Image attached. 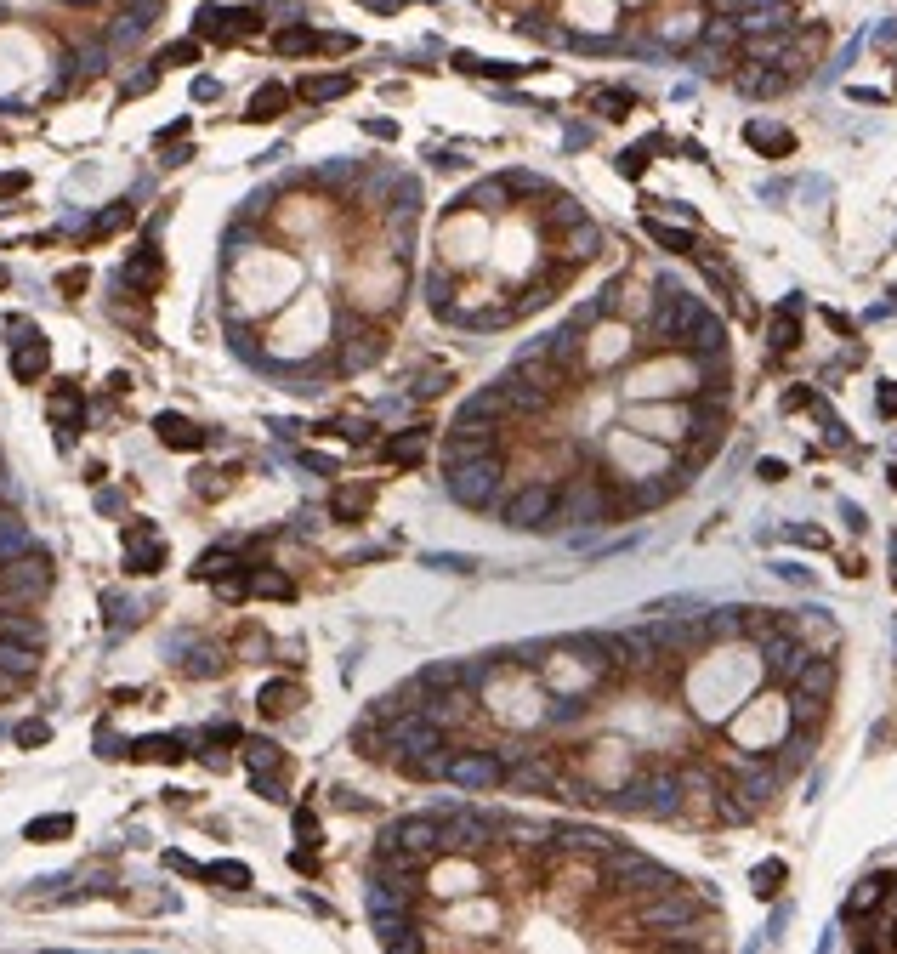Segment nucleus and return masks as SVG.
Masks as SVG:
<instances>
[{
    "mask_svg": "<svg viewBox=\"0 0 897 954\" xmlns=\"http://www.w3.org/2000/svg\"><path fill=\"white\" fill-rule=\"evenodd\" d=\"M23 551H35V540H29V529L18 523H0V563H12V557H23Z\"/></svg>",
    "mask_w": 897,
    "mask_h": 954,
    "instance_id": "obj_37",
    "label": "nucleus"
},
{
    "mask_svg": "<svg viewBox=\"0 0 897 954\" xmlns=\"http://www.w3.org/2000/svg\"><path fill=\"white\" fill-rule=\"evenodd\" d=\"M506 784L517 795H551V790H563V773H557V761H551V756L528 750V756L506 761Z\"/></svg>",
    "mask_w": 897,
    "mask_h": 954,
    "instance_id": "obj_11",
    "label": "nucleus"
},
{
    "mask_svg": "<svg viewBox=\"0 0 897 954\" xmlns=\"http://www.w3.org/2000/svg\"><path fill=\"white\" fill-rule=\"evenodd\" d=\"M381 455H387L392 466H415V460L426 455V426H409V432H398V438H392Z\"/></svg>",
    "mask_w": 897,
    "mask_h": 954,
    "instance_id": "obj_26",
    "label": "nucleus"
},
{
    "mask_svg": "<svg viewBox=\"0 0 897 954\" xmlns=\"http://www.w3.org/2000/svg\"><path fill=\"white\" fill-rule=\"evenodd\" d=\"M733 86L744 91V97H778V91L790 86V74H773L767 63H756V57H744L739 74H733Z\"/></svg>",
    "mask_w": 897,
    "mask_h": 954,
    "instance_id": "obj_20",
    "label": "nucleus"
},
{
    "mask_svg": "<svg viewBox=\"0 0 897 954\" xmlns=\"http://www.w3.org/2000/svg\"><path fill=\"white\" fill-rule=\"evenodd\" d=\"M52 591V557L46 551H23L12 563H0V608H29Z\"/></svg>",
    "mask_w": 897,
    "mask_h": 954,
    "instance_id": "obj_2",
    "label": "nucleus"
},
{
    "mask_svg": "<svg viewBox=\"0 0 897 954\" xmlns=\"http://www.w3.org/2000/svg\"><path fill=\"white\" fill-rule=\"evenodd\" d=\"M750 142L767 148V154H790V131H767V125H750Z\"/></svg>",
    "mask_w": 897,
    "mask_h": 954,
    "instance_id": "obj_49",
    "label": "nucleus"
},
{
    "mask_svg": "<svg viewBox=\"0 0 897 954\" xmlns=\"http://www.w3.org/2000/svg\"><path fill=\"white\" fill-rule=\"evenodd\" d=\"M347 86H352L347 74H330V80H307V86H301V97H313V103H324V97H341Z\"/></svg>",
    "mask_w": 897,
    "mask_h": 954,
    "instance_id": "obj_48",
    "label": "nucleus"
},
{
    "mask_svg": "<svg viewBox=\"0 0 897 954\" xmlns=\"http://www.w3.org/2000/svg\"><path fill=\"white\" fill-rule=\"evenodd\" d=\"M52 415H57V426H63V438H69V432H74V421H80V392H69V387H63V392L52 398Z\"/></svg>",
    "mask_w": 897,
    "mask_h": 954,
    "instance_id": "obj_45",
    "label": "nucleus"
},
{
    "mask_svg": "<svg viewBox=\"0 0 897 954\" xmlns=\"http://www.w3.org/2000/svg\"><path fill=\"white\" fill-rule=\"evenodd\" d=\"M500 835V818H483V813H449L443 818V847L449 852H477L489 847Z\"/></svg>",
    "mask_w": 897,
    "mask_h": 954,
    "instance_id": "obj_12",
    "label": "nucleus"
},
{
    "mask_svg": "<svg viewBox=\"0 0 897 954\" xmlns=\"http://www.w3.org/2000/svg\"><path fill=\"white\" fill-rule=\"evenodd\" d=\"M790 688H801V693H812V699H829V693H835V659H824V654H812V659H807V671L795 676Z\"/></svg>",
    "mask_w": 897,
    "mask_h": 954,
    "instance_id": "obj_24",
    "label": "nucleus"
},
{
    "mask_svg": "<svg viewBox=\"0 0 897 954\" xmlns=\"http://www.w3.org/2000/svg\"><path fill=\"white\" fill-rule=\"evenodd\" d=\"M704 631L716 636V642H733V636L744 631V614H739V608H722V614H710V619H704Z\"/></svg>",
    "mask_w": 897,
    "mask_h": 954,
    "instance_id": "obj_43",
    "label": "nucleus"
},
{
    "mask_svg": "<svg viewBox=\"0 0 897 954\" xmlns=\"http://www.w3.org/2000/svg\"><path fill=\"white\" fill-rule=\"evenodd\" d=\"M443 387H449V370H443V364H421V370L409 375V392H415V398H438Z\"/></svg>",
    "mask_w": 897,
    "mask_h": 954,
    "instance_id": "obj_35",
    "label": "nucleus"
},
{
    "mask_svg": "<svg viewBox=\"0 0 897 954\" xmlns=\"http://www.w3.org/2000/svg\"><path fill=\"white\" fill-rule=\"evenodd\" d=\"M370 920H409V886L375 881L370 886Z\"/></svg>",
    "mask_w": 897,
    "mask_h": 954,
    "instance_id": "obj_23",
    "label": "nucleus"
},
{
    "mask_svg": "<svg viewBox=\"0 0 897 954\" xmlns=\"http://www.w3.org/2000/svg\"><path fill=\"white\" fill-rule=\"evenodd\" d=\"M159 438L171 443V449H199L205 432H199L194 421H182V415H159Z\"/></svg>",
    "mask_w": 897,
    "mask_h": 954,
    "instance_id": "obj_30",
    "label": "nucleus"
},
{
    "mask_svg": "<svg viewBox=\"0 0 897 954\" xmlns=\"http://www.w3.org/2000/svg\"><path fill=\"white\" fill-rule=\"evenodd\" d=\"M506 199H511V177H489V182H477V188H472L466 205H477V211H500Z\"/></svg>",
    "mask_w": 897,
    "mask_h": 954,
    "instance_id": "obj_32",
    "label": "nucleus"
},
{
    "mask_svg": "<svg viewBox=\"0 0 897 954\" xmlns=\"http://www.w3.org/2000/svg\"><path fill=\"white\" fill-rule=\"evenodd\" d=\"M892 563H897V540H892Z\"/></svg>",
    "mask_w": 897,
    "mask_h": 954,
    "instance_id": "obj_63",
    "label": "nucleus"
},
{
    "mask_svg": "<svg viewBox=\"0 0 897 954\" xmlns=\"http://www.w3.org/2000/svg\"><path fill=\"white\" fill-rule=\"evenodd\" d=\"M228 568H233V551H211V557H199V580H228Z\"/></svg>",
    "mask_w": 897,
    "mask_h": 954,
    "instance_id": "obj_50",
    "label": "nucleus"
},
{
    "mask_svg": "<svg viewBox=\"0 0 897 954\" xmlns=\"http://www.w3.org/2000/svg\"><path fill=\"white\" fill-rule=\"evenodd\" d=\"M500 472H506V466H500V455L489 449V455H477V460H466V466L449 472V495H455L460 506L483 512V506L494 500V489H500Z\"/></svg>",
    "mask_w": 897,
    "mask_h": 954,
    "instance_id": "obj_4",
    "label": "nucleus"
},
{
    "mask_svg": "<svg viewBox=\"0 0 897 954\" xmlns=\"http://www.w3.org/2000/svg\"><path fill=\"white\" fill-rule=\"evenodd\" d=\"M511 381H528V387H540V392H551L557 398V387H563V364L546 353V341H534L517 364H511Z\"/></svg>",
    "mask_w": 897,
    "mask_h": 954,
    "instance_id": "obj_15",
    "label": "nucleus"
},
{
    "mask_svg": "<svg viewBox=\"0 0 897 954\" xmlns=\"http://www.w3.org/2000/svg\"><path fill=\"white\" fill-rule=\"evenodd\" d=\"M511 6H534V0H511Z\"/></svg>",
    "mask_w": 897,
    "mask_h": 954,
    "instance_id": "obj_62",
    "label": "nucleus"
},
{
    "mask_svg": "<svg viewBox=\"0 0 897 954\" xmlns=\"http://www.w3.org/2000/svg\"><path fill=\"white\" fill-rule=\"evenodd\" d=\"M642 228H648V239L653 245H665V250H676V256H693V233H682V228H670V222H642Z\"/></svg>",
    "mask_w": 897,
    "mask_h": 954,
    "instance_id": "obj_34",
    "label": "nucleus"
},
{
    "mask_svg": "<svg viewBox=\"0 0 897 954\" xmlns=\"http://www.w3.org/2000/svg\"><path fill=\"white\" fill-rule=\"evenodd\" d=\"M466 682H477V671H466V665H432V671L421 676V688H432V693H455V688H466Z\"/></svg>",
    "mask_w": 897,
    "mask_h": 954,
    "instance_id": "obj_31",
    "label": "nucleus"
},
{
    "mask_svg": "<svg viewBox=\"0 0 897 954\" xmlns=\"http://www.w3.org/2000/svg\"><path fill=\"white\" fill-rule=\"evenodd\" d=\"M699 307H704L699 296H665V301H659V307H653V318H648V324H653V336L665 341V347H682V330H687V318L699 313Z\"/></svg>",
    "mask_w": 897,
    "mask_h": 954,
    "instance_id": "obj_17",
    "label": "nucleus"
},
{
    "mask_svg": "<svg viewBox=\"0 0 897 954\" xmlns=\"http://www.w3.org/2000/svg\"><path fill=\"white\" fill-rule=\"evenodd\" d=\"M46 358H52V353H46V341H23V347H18V353H12V375H18V381H40V375H46Z\"/></svg>",
    "mask_w": 897,
    "mask_h": 954,
    "instance_id": "obj_27",
    "label": "nucleus"
},
{
    "mask_svg": "<svg viewBox=\"0 0 897 954\" xmlns=\"http://www.w3.org/2000/svg\"><path fill=\"white\" fill-rule=\"evenodd\" d=\"M69 830H74V818L52 813V818H35V824H29V841H57V835H69Z\"/></svg>",
    "mask_w": 897,
    "mask_h": 954,
    "instance_id": "obj_47",
    "label": "nucleus"
},
{
    "mask_svg": "<svg viewBox=\"0 0 897 954\" xmlns=\"http://www.w3.org/2000/svg\"><path fill=\"white\" fill-rule=\"evenodd\" d=\"M795 341H801V324H795V301H790V307H778V318H773V347L790 353Z\"/></svg>",
    "mask_w": 897,
    "mask_h": 954,
    "instance_id": "obj_41",
    "label": "nucleus"
},
{
    "mask_svg": "<svg viewBox=\"0 0 897 954\" xmlns=\"http://www.w3.org/2000/svg\"><path fill=\"white\" fill-rule=\"evenodd\" d=\"M597 250H602V228L580 216V222H574V228L563 233V256H568V262H591Z\"/></svg>",
    "mask_w": 897,
    "mask_h": 954,
    "instance_id": "obj_25",
    "label": "nucleus"
},
{
    "mask_svg": "<svg viewBox=\"0 0 897 954\" xmlns=\"http://www.w3.org/2000/svg\"><path fill=\"white\" fill-rule=\"evenodd\" d=\"M159 563H165L159 534L148 529V523H131V529H125V568H131V574H154Z\"/></svg>",
    "mask_w": 897,
    "mask_h": 954,
    "instance_id": "obj_18",
    "label": "nucleus"
},
{
    "mask_svg": "<svg viewBox=\"0 0 897 954\" xmlns=\"http://www.w3.org/2000/svg\"><path fill=\"white\" fill-rule=\"evenodd\" d=\"M511 415V398L506 387H477L466 404H460V421H506Z\"/></svg>",
    "mask_w": 897,
    "mask_h": 954,
    "instance_id": "obj_22",
    "label": "nucleus"
},
{
    "mask_svg": "<svg viewBox=\"0 0 897 954\" xmlns=\"http://www.w3.org/2000/svg\"><path fill=\"white\" fill-rule=\"evenodd\" d=\"M387 744L398 756H438L443 750V722H432L426 710H404L387 722Z\"/></svg>",
    "mask_w": 897,
    "mask_h": 954,
    "instance_id": "obj_5",
    "label": "nucleus"
},
{
    "mask_svg": "<svg viewBox=\"0 0 897 954\" xmlns=\"http://www.w3.org/2000/svg\"><path fill=\"white\" fill-rule=\"evenodd\" d=\"M614 807L619 813H642V818H676L682 813V773L676 767H648V773H636L614 795Z\"/></svg>",
    "mask_w": 897,
    "mask_h": 954,
    "instance_id": "obj_1",
    "label": "nucleus"
},
{
    "mask_svg": "<svg viewBox=\"0 0 897 954\" xmlns=\"http://www.w3.org/2000/svg\"><path fill=\"white\" fill-rule=\"evenodd\" d=\"M494 438H500V421H455V432H449V443H443V472H455V466H466V460L489 455Z\"/></svg>",
    "mask_w": 897,
    "mask_h": 954,
    "instance_id": "obj_9",
    "label": "nucleus"
},
{
    "mask_svg": "<svg viewBox=\"0 0 897 954\" xmlns=\"http://www.w3.org/2000/svg\"><path fill=\"white\" fill-rule=\"evenodd\" d=\"M557 517H563V523H597V517H608V489L591 483V477H580V483L557 500Z\"/></svg>",
    "mask_w": 897,
    "mask_h": 954,
    "instance_id": "obj_16",
    "label": "nucleus"
},
{
    "mask_svg": "<svg viewBox=\"0 0 897 954\" xmlns=\"http://www.w3.org/2000/svg\"><path fill=\"white\" fill-rule=\"evenodd\" d=\"M443 778H449L455 790L483 795V790H500V784H506V761H500V756H489V750H460V756H449Z\"/></svg>",
    "mask_w": 897,
    "mask_h": 954,
    "instance_id": "obj_6",
    "label": "nucleus"
},
{
    "mask_svg": "<svg viewBox=\"0 0 897 954\" xmlns=\"http://www.w3.org/2000/svg\"><path fill=\"white\" fill-rule=\"evenodd\" d=\"M546 222L551 228H574V222H580V205H574V199H551V211H546Z\"/></svg>",
    "mask_w": 897,
    "mask_h": 954,
    "instance_id": "obj_51",
    "label": "nucleus"
},
{
    "mask_svg": "<svg viewBox=\"0 0 897 954\" xmlns=\"http://www.w3.org/2000/svg\"><path fill=\"white\" fill-rule=\"evenodd\" d=\"M824 46H829V35L818 29V23H807L801 35H784V52H778V69L790 74V80H801V74L824 57Z\"/></svg>",
    "mask_w": 897,
    "mask_h": 954,
    "instance_id": "obj_14",
    "label": "nucleus"
},
{
    "mask_svg": "<svg viewBox=\"0 0 897 954\" xmlns=\"http://www.w3.org/2000/svg\"><path fill=\"white\" fill-rule=\"evenodd\" d=\"M273 46H279V52H307V46H313V35H307V29H284Z\"/></svg>",
    "mask_w": 897,
    "mask_h": 954,
    "instance_id": "obj_57",
    "label": "nucleus"
},
{
    "mask_svg": "<svg viewBox=\"0 0 897 954\" xmlns=\"http://www.w3.org/2000/svg\"><path fill=\"white\" fill-rule=\"evenodd\" d=\"M790 722H795V727H818V722H824V699H812V693L790 688Z\"/></svg>",
    "mask_w": 897,
    "mask_h": 954,
    "instance_id": "obj_36",
    "label": "nucleus"
},
{
    "mask_svg": "<svg viewBox=\"0 0 897 954\" xmlns=\"http://www.w3.org/2000/svg\"><path fill=\"white\" fill-rule=\"evenodd\" d=\"M886 892H892V875H869V881H858V892L846 898V915H869Z\"/></svg>",
    "mask_w": 897,
    "mask_h": 954,
    "instance_id": "obj_29",
    "label": "nucleus"
},
{
    "mask_svg": "<svg viewBox=\"0 0 897 954\" xmlns=\"http://www.w3.org/2000/svg\"><path fill=\"white\" fill-rule=\"evenodd\" d=\"M642 165H648V159H642V148H631V154H619V171H625V177H642Z\"/></svg>",
    "mask_w": 897,
    "mask_h": 954,
    "instance_id": "obj_58",
    "label": "nucleus"
},
{
    "mask_svg": "<svg viewBox=\"0 0 897 954\" xmlns=\"http://www.w3.org/2000/svg\"><path fill=\"white\" fill-rule=\"evenodd\" d=\"M18 744H46V722H23L18 727Z\"/></svg>",
    "mask_w": 897,
    "mask_h": 954,
    "instance_id": "obj_59",
    "label": "nucleus"
},
{
    "mask_svg": "<svg viewBox=\"0 0 897 954\" xmlns=\"http://www.w3.org/2000/svg\"><path fill=\"white\" fill-rule=\"evenodd\" d=\"M284 103H290V91L284 86H262L256 97H250V120H279Z\"/></svg>",
    "mask_w": 897,
    "mask_h": 954,
    "instance_id": "obj_39",
    "label": "nucleus"
},
{
    "mask_svg": "<svg viewBox=\"0 0 897 954\" xmlns=\"http://www.w3.org/2000/svg\"><path fill=\"white\" fill-rule=\"evenodd\" d=\"M125 284H131V290H154V284H159V256H154V250H142L137 262L125 267Z\"/></svg>",
    "mask_w": 897,
    "mask_h": 954,
    "instance_id": "obj_40",
    "label": "nucleus"
},
{
    "mask_svg": "<svg viewBox=\"0 0 897 954\" xmlns=\"http://www.w3.org/2000/svg\"><path fill=\"white\" fill-rule=\"evenodd\" d=\"M381 847H398V852H415V858H432V852H443V818H398L387 835H381Z\"/></svg>",
    "mask_w": 897,
    "mask_h": 954,
    "instance_id": "obj_10",
    "label": "nucleus"
},
{
    "mask_svg": "<svg viewBox=\"0 0 897 954\" xmlns=\"http://www.w3.org/2000/svg\"><path fill=\"white\" fill-rule=\"evenodd\" d=\"M262 710H267V716L296 710V688H290V682H267V688H262Z\"/></svg>",
    "mask_w": 897,
    "mask_h": 954,
    "instance_id": "obj_44",
    "label": "nucleus"
},
{
    "mask_svg": "<svg viewBox=\"0 0 897 954\" xmlns=\"http://www.w3.org/2000/svg\"><path fill=\"white\" fill-rule=\"evenodd\" d=\"M131 756H137V761H176V756H182V744H176V739H137V744H131Z\"/></svg>",
    "mask_w": 897,
    "mask_h": 954,
    "instance_id": "obj_42",
    "label": "nucleus"
},
{
    "mask_svg": "<svg viewBox=\"0 0 897 954\" xmlns=\"http://www.w3.org/2000/svg\"><path fill=\"white\" fill-rule=\"evenodd\" d=\"M807 659H812V648L801 642V631H795L790 619H778L773 631L761 636V665H767L773 682H795V676L807 671Z\"/></svg>",
    "mask_w": 897,
    "mask_h": 954,
    "instance_id": "obj_3",
    "label": "nucleus"
},
{
    "mask_svg": "<svg viewBox=\"0 0 897 954\" xmlns=\"http://www.w3.org/2000/svg\"><path fill=\"white\" fill-rule=\"evenodd\" d=\"M205 875H211V881H222V886H250V869H245V864H211Z\"/></svg>",
    "mask_w": 897,
    "mask_h": 954,
    "instance_id": "obj_52",
    "label": "nucleus"
},
{
    "mask_svg": "<svg viewBox=\"0 0 897 954\" xmlns=\"http://www.w3.org/2000/svg\"><path fill=\"white\" fill-rule=\"evenodd\" d=\"M245 767H250V773H279V767H284L279 744H267V739H245Z\"/></svg>",
    "mask_w": 897,
    "mask_h": 954,
    "instance_id": "obj_33",
    "label": "nucleus"
},
{
    "mask_svg": "<svg viewBox=\"0 0 897 954\" xmlns=\"http://www.w3.org/2000/svg\"><path fill=\"white\" fill-rule=\"evenodd\" d=\"M188 671H194V676H216V671H222V654H211V648H199V654L188 659Z\"/></svg>",
    "mask_w": 897,
    "mask_h": 954,
    "instance_id": "obj_56",
    "label": "nucleus"
},
{
    "mask_svg": "<svg viewBox=\"0 0 897 954\" xmlns=\"http://www.w3.org/2000/svg\"><path fill=\"white\" fill-rule=\"evenodd\" d=\"M682 347H687V353H699V358H704V353H722V347H727V324L710 313V307H699V313L687 318Z\"/></svg>",
    "mask_w": 897,
    "mask_h": 954,
    "instance_id": "obj_19",
    "label": "nucleus"
},
{
    "mask_svg": "<svg viewBox=\"0 0 897 954\" xmlns=\"http://www.w3.org/2000/svg\"><path fill=\"white\" fill-rule=\"evenodd\" d=\"M364 506H370V489H341V495L330 500L335 523H358V517H364Z\"/></svg>",
    "mask_w": 897,
    "mask_h": 954,
    "instance_id": "obj_38",
    "label": "nucleus"
},
{
    "mask_svg": "<svg viewBox=\"0 0 897 954\" xmlns=\"http://www.w3.org/2000/svg\"><path fill=\"white\" fill-rule=\"evenodd\" d=\"M375 353H381V336H352V341H347V358H341V364H347V370H364Z\"/></svg>",
    "mask_w": 897,
    "mask_h": 954,
    "instance_id": "obj_46",
    "label": "nucleus"
},
{
    "mask_svg": "<svg viewBox=\"0 0 897 954\" xmlns=\"http://www.w3.org/2000/svg\"><path fill=\"white\" fill-rule=\"evenodd\" d=\"M778 881H784V864H778V858H773V864H761V869H756V892H761V898H773V892H778Z\"/></svg>",
    "mask_w": 897,
    "mask_h": 954,
    "instance_id": "obj_54",
    "label": "nucleus"
},
{
    "mask_svg": "<svg viewBox=\"0 0 897 954\" xmlns=\"http://www.w3.org/2000/svg\"><path fill=\"white\" fill-rule=\"evenodd\" d=\"M880 415H897V387L880 392Z\"/></svg>",
    "mask_w": 897,
    "mask_h": 954,
    "instance_id": "obj_60",
    "label": "nucleus"
},
{
    "mask_svg": "<svg viewBox=\"0 0 897 954\" xmlns=\"http://www.w3.org/2000/svg\"><path fill=\"white\" fill-rule=\"evenodd\" d=\"M250 591H256V597H290V580H284V574H256Z\"/></svg>",
    "mask_w": 897,
    "mask_h": 954,
    "instance_id": "obj_53",
    "label": "nucleus"
},
{
    "mask_svg": "<svg viewBox=\"0 0 897 954\" xmlns=\"http://www.w3.org/2000/svg\"><path fill=\"white\" fill-rule=\"evenodd\" d=\"M506 398H511V415H546L551 409V392L528 387V381H506Z\"/></svg>",
    "mask_w": 897,
    "mask_h": 954,
    "instance_id": "obj_28",
    "label": "nucleus"
},
{
    "mask_svg": "<svg viewBox=\"0 0 897 954\" xmlns=\"http://www.w3.org/2000/svg\"><path fill=\"white\" fill-rule=\"evenodd\" d=\"M557 500L563 495H557L551 483H523L506 506V523L511 529H551V523H557Z\"/></svg>",
    "mask_w": 897,
    "mask_h": 954,
    "instance_id": "obj_7",
    "label": "nucleus"
},
{
    "mask_svg": "<svg viewBox=\"0 0 897 954\" xmlns=\"http://www.w3.org/2000/svg\"><path fill=\"white\" fill-rule=\"evenodd\" d=\"M693 920H699V903L687 898L682 886L653 892V898H642V909H636V926H648V932H665V926H693Z\"/></svg>",
    "mask_w": 897,
    "mask_h": 954,
    "instance_id": "obj_8",
    "label": "nucleus"
},
{
    "mask_svg": "<svg viewBox=\"0 0 897 954\" xmlns=\"http://www.w3.org/2000/svg\"><path fill=\"white\" fill-rule=\"evenodd\" d=\"M778 784H784V767H773V761H739V767H733V790H739L750 807H767L778 795Z\"/></svg>",
    "mask_w": 897,
    "mask_h": 954,
    "instance_id": "obj_13",
    "label": "nucleus"
},
{
    "mask_svg": "<svg viewBox=\"0 0 897 954\" xmlns=\"http://www.w3.org/2000/svg\"><path fill=\"white\" fill-rule=\"evenodd\" d=\"M0 523H18V506H12V500H0Z\"/></svg>",
    "mask_w": 897,
    "mask_h": 954,
    "instance_id": "obj_61",
    "label": "nucleus"
},
{
    "mask_svg": "<svg viewBox=\"0 0 897 954\" xmlns=\"http://www.w3.org/2000/svg\"><path fill=\"white\" fill-rule=\"evenodd\" d=\"M40 665V642H23V636H0V671L23 682V676H35Z\"/></svg>",
    "mask_w": 897,
    "mask_h": 954,
    "instance_id": "obj_21",
    "label": "nucleus"
},
{
    "mask_svg": "<svg viewBox=\"0 0 897 954\" xmlns=\"http://www.w3.org/2000/svg\"><path fill=\"white\" fill-rule=\"evenodd\" d=\"M426 301H432L438 313H449V279H443V273H432V279H426Z\"/></svg>",
    "mask_w": 897,
    "mask_h": 954,
    "instance_id": "obj_55",
    "label": "nucleus"
}]
</instances>
